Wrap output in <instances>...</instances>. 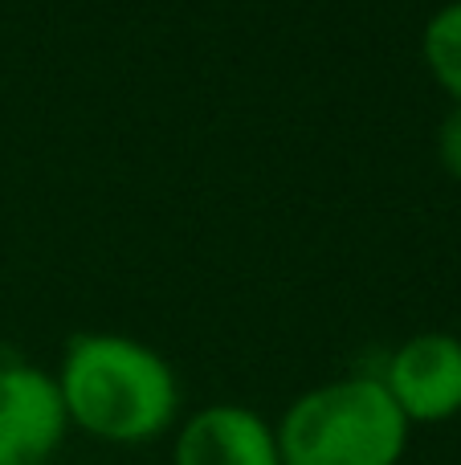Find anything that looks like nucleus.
<instances>
[{"mask_svg": "<svg viewBox=\"0 0 461 465\" xmlns=\"http://www.w3.org/2000/svg\"><path fill=\"white\" fill-rule=\"evenodd\" d=\"M54 380L70 425L98 441L147 445L180 417V384L172 363L131 335H74Z\"/></svg>", "mask_w": 461, "mask_h": 465, "instance_id": "1", "label": "nucleus"}, {"mask_svg": "<svg viewBox=\"0 0 461 465\" xmlns=\"http://www.w3.org/2000/svg\"><path fill=\"white\" fill-rule=\"evenodd\" d=\"M408 429L380 376H343L302 392L274 433L282 465H400Z\"/></svg>", "mask_w": 461, "mask_h": 465, "instance_id": "2", "label": "nucleus"}, {"mask_svg": "<svg viewBox=\"0 0 461 465\" xmlns=\"http://www.w3.org/2000/svg\"><path fill=\"white\" fill-rule=\"evenodd\" d=\"M408 425H441L461 412V339L446 331L413 335L376 371Z\"/></svg>", "mask_w": 461, "mask_h": 465, "instance_id": "3", "label": "nucleus"}, {"mask_svg": "<svg viewBox=\"0 0 461 465\" xmlns=\"http://www.w3.org/2000/svg\"><path fill=\"white\" fill-rule=\"evenodd\" d=\"M70 433L57 380L33 363H0V465H49Z\"/></svg>", "mask_w": 461, "mask_h": 465, "instance_id": "4", "label": "nucleus"}, {"mask_svg": "<svg viewBox=\"0 0 461 465\" xmlns=\"http://www.w3.org/2000/svg\"><path fill=\"white\" fill-rule=\"evenodd\" d=\"M172 465H282L278 433L250 404H209L180 425Z\"/></svg>", "mask_w": 461, "mask_h": 465, "instance_id": "5", "label": "nucleus"}, {"mask_svg": "<svg viewBox=\"0 0 461 465\" xmlns=\"http://www.w3.org/2000/svg\"><path fill=\"white\" fill-rule=\"evenodd\" d=\"M421 54L437 86L454 98V106H461V0H449L429 16Z\"/></svg>", "mask_w": 461, "mask_h": 465, "instance_id": "6", "label": "nucleus"}, {"mask_svg": "<svg viewBox=\"0 0 461 465\" xmlns=\"http://www.w3.org/2000/svg\"><path fill=\"white\" fill-rule=\"evenodd\" d=\"M437 155H441V168H446L454 180H461V106H454V111L441 119Z\"/></svg>", "mask_w": 461, "mask_h": 465, "instance_id": "7", "label": "nucleus"}]
</instances>
